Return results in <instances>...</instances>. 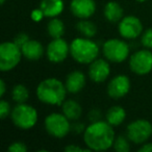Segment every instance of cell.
Wrapping results in <instances>:
<instances>
[{
  "instance_id": "52a82bcc",
  "label": "cell",
  "mask_w": 152,
  "mask_h": 152,
  "mask_svg": "<svg viewBox=\"0 0 152 152\" xmlns=\"http://www.w3.org/2000/svg\"><path fill=\"white\" fill-rule=\"evenodd\" d=\"M102 53L110 63L121 64L129 56L130 47L123 40L110 39L102 45Z\"/></svg>"
},
{
  "instance_id": "4fadbf2b",
  "label": "cell",
  "mask_w": 152,
  "mask_h": 152,
  "mask_svg": "<svg viewBox=\"0 0 152 152\" xmlns=\"http://www.w3.org/2000/svg\"><path fill=\"white\" fill-rule=\"evenodd\" d=\"M89 77L92 81L96 83H104L110 77V65L107 59L96 58L92 61L89 66Z\"/></svg>"
},
{
  "instance_id": "603a6c76",
  "label": "cell",
  "mask_w": 152,
  "mask_h": 152,
  "mask_svg": "<svg viewBox=\"0 0 152 152\" xmlns=\"http://www.w3.org/2000/svg\"><path fill=\"white\" fill-rule=\"evenodd\" d=\"M12 99L16 103H25L29 99V91L26 86L22 83H17L12 89Z\"/></svg>"
},
{
  "instance_id": "7c38bea8",
  "label": "cell",
  "mask_w": 152,
  "mask_h": 152,
  "mask_svg": "<svg viewBox=\"0 0 152 152\" xmlns=\"http://www.w3.org/2000/svg\"><path fill=\"white\" fill-rule=\"evenodd\" d=\"M131 88V81L125 74H118L108 81L106 92L113 99H121L129 93Z\"/></svg>"
},
{
  "instance_id": "d6a6232c",
  "label": "cell",
  "mask_w": 152,
  "mask_h": 152,
  "mask_svg": "<svg viewBox=\"0 0 152 152\" xmlns=\"http://www.w3.org/2000/svg\"><path fill=\"white\" fill-rule=\"evenodd\" d=\"M139 152H152V143H144L140 147Z\"/></svg>"
},
{
  "instance_id": "ffe728a7",
  "label": "cell",
  "mask_w": 152,
  "mask_h": 152,
  "mask_svg": "<svg viewBox=\"0 0 152 152\" xmlns=\"http://www.w3.org/2000/svg\"><path fill=\"white\" fill-rule=\"evenodd\" d=\"M126 119V110L120 105H114L107 110L105 114V120L112 126H119Z\"/></svg>"
},
{
  "instance_id": "7a4b0ae2",
  "label": "cell",
  "mask_w": 152,
  "mask_h": 152,
  "mask_svg": "<svg viewBox=\"0 0 152 152\" xmlns=\"http://www.w3.org/2000/svg\"><path fill=\"white\" fill-rule=\"evenodd\" d=\"M67 89L65 83L55 77L43 79L38 85L36 94L42 103L51 106H59L67 97Z\"/></svg>"
},
{
  "instance_id": "2e32d148",
  "label": "cell",
  "mask_w": 152,
  "mask_h": 152,
  "mask_svg": "<svg viewBox=\"0 0 152 152\" xmlns=\"http://www.w3.org/2000/svg\"><path fill=\"white\" fill-rule=\"evenodd\" d=\"M21 51L23 57H25L26 59L31 61H37L40 58H42V56L44 55V53L46 52V50L44 49V46L42 45V43L38 40H29L21 47Z\"/></svg>"
},
{
  "instance_id": "277c9868",
  "label": "cell",
  "mask_w": 152,
  "mask_h": 152,
  "mask_svg": "<svg viewBox=\"0 0 152 152\" xmlns=\"http://www.w3.org/2000/svg\"><path fill=\"white\" fill-rule=\"evenodd\" d=\"M11 119L13 124L21 130H29L38 123L39 115L32 105L25 103H18L12 110Z\"/></svg>"
},
{
  "instance_id": "484cf974",
  "label": "cell",
  "mask_w": 152,
  "mask_h": 152,
  "mask_svg": "<svg viewBox=\"0 0 152 152\" xmlns=\"http://www.w3.org/2000/svg\"><path fill=\"white\" fill-rule=\"evenodd\" d=\"M12 113L11 104L4 100L3 98H1L0 100V119L1 120H5L7 117H9Z\"/></svg>"
},
{
  "instance_id": "f546056e",
  "label": "cell",
  "mask_w": 152,
  "mask_h": 152,
  "mask_svg": "<svg viewBox=\"0 0 152 152\" xmlns=\"http://www.w3.org/2000/svg\"><path fill=\"white\" fill-rule=\"evenodd\" d=\"M66 152H83V151H91L89 148H83V147H79V146H76L74 144H70V145L66 146L64 148Z\"/></svg>"
},
{
  "instance_id": "4316f807",
  "label": "cell",
  "mask_w": 152,
  "mask_h": 152,
  "mask_svg": "<svg viewBox=\"0 0 152 152\" xmlns=\"http://www.w3.org/2000/svg\"><path fill=\"white\" fill-rule=\"evenodd\" d=\"M28 150L27 146L24 142L15 141L7 147V151L10 152H26Z\"/></svg>"
},
{
  "instance_id": "cb8c5ba5",
  "label": "cell",
  "mask_w": 152,
  "mask_h": 152,
  "mask_svg": "<svg viewBox=\"0 0 152 152\" xmlns=\"http://www.w3.org/2000/svg\"><path fill=\"white\" fill-rule=\"evenodd\" d=\"M130 140L128 139L127 135L120 134L115 139L113 148L117 152H129L130 151Z\"/></svg>"
},
{
  "instance_id": "d590c367",
  "label": "cell",
  "mask_w": 152,
  "mask_h": 152,
  "mask_svg": "<svg viewBox=\"0 0 152 152\" xmlns=\"http://www.w3.org/2000/svg\"><path fill=\"white\" fill-rule=\"evenodd\" d=\"M137 2H146V1H148V0H137Z\"/></svg>"
},
{
  "instance_id": "44dd1931",
  "label": "cell",
  "mask_w": 152,
  "mask_h": 152,
  "mask_svg": "<svg viewBox=\"0 0 152 152\" xmlns=\"http://www.w3.org/2000/svg\"><path fill=\"white\" fill-rule=\"evenodd\" d=\"M65 23L61 19H58V17L51 18L47 23V32L49 37H51L52 39L63 38V36L65 34Z\"/></svg>"
},
{
  "instance_id": "e0dca14e",
  "label": "cell",
  "mask_w": 152,
  "mask_h": 152,
  "mask_svg": "<svg viewBox=\"0 0 152 152\" xmlns=\"http://www.w3.org/2000/svg\"><path fill=\"white\" fill-rule=\"evenodd\" d=\"M41 10L46 18L58 17L65 10L64 0H42L40 3Z\"/></svg>"
},
{
  "instance_id": "d4e9b609",
  "label": "cell",
  "mask_w": 152,
  "mask_h": 152,
  "mask_svg": "<svg viewBox=\"0 0 152 152\" xmlns=\"http://www.w3.org/2000/svg\"><path fill=\"white\" fill-rule=\"evenodd\" d=\"M141 43L145 48L152 49V28H148L143 31L141 36Z\"/></svg>"
},
{
  "instance_id": "e575fe53",
  "label": "cell",
  "mask_w": 152,
  "mask_h": 152,
  "mask_svg": "<svg viewBox=\"0 0 152 152\" xmlns=\"http://www.w3.org/2000/svg\"><path fill=\"white\" fill-rule=\"evenodd\" d=\"M5 1H7V0H0V3H1V5H3L5 3Z\"/></svg>"
},
{
  "instance_id": "6da1fadb",
  "label": "cell",
  "mask_w": 152,
  "mask_h": 152,
  "mask_svg": "<svg viewBox=\"0 0 152 152\" xmlns=\"http://www.w3.org/2000/svg\"><path fill=\"white\" fill-rule=\"evenodd\" d=\"M83 137L85 145L91 151H105L113 148L117 135L114 126L107 121L98 120L86 127Z\"/></svg>"
},
{
  "instance_id": "ba28073f",
  "label": "cell",
  "mask_w": 152,
  "mask_h": 152,
  "mask_svg": "<svg viewBox=\"0 0 152 152\" xmlns=\"http://www.w3.org/2000/svg\"><path fill=\"white\" fill-rule=\"evenodd\" d=\"M126 135L131 143L142 145L152 137V124L146 119H137L126 127Z\"/></svg>"
},
{
  "instance_id": "836d02e7",
  "label": "cell",
  "mask_w": 152,
  "mask_h": 152,
  "mask_svg": "<svg viewBox=\"0 0 152 152\" xmlns=\"http://www.w3.org/2000/svg\"><path fill=\"white\" fill-rule=\"evenodd\" d=\"M7 93V83L3 79L0 80V97L3 98V96Z\"/></svg>"
},
{
  "instance_id": "8fae6325",
  "label": "cell",
  "mask_w": 152,
  "mask_h": 152,
  "mask_svg": "<svg viewBox=\"0 0 152 152\" xmlns=\"http://www.w3.org/2000/svg\"><path fill=\"white\" fill-rule=\"evenodd\" d=\"M47 58L52 64H61L67 59L70 54V44L63 38L52 39L46 47Z\"/></svg>"
},
{
  "instance_id": "9c48e42d",
  "label": "cell",
  "mask_w": 152,
  "mask_h": 152,
  "mask_svg": "<svg viewBox=\"0 0 152 152\" xmlns=\"http://www.w3.org/2000/svg\"><path fill=\"white\" fill-rule=\"evenodd\" d=\"M129 69L137 75H147L152 71V52L150 49L135 51L129 57Z\"/></svg>"
},
{
  "instance_id": "d6986e66",
  "label": "cell",
  "mask_w": 152,
  "mask_h": 152,
  "mask_svg": "<svg viewBox=\"0 0 152 152\" xmlns=\"http://www.w3.org/2000/svg\"><path fill=\"white\" fill-rule=\"evenodd\" d=\"M61 113L70 121H77L83 115V107L77 101L73 99H66L61 104Z\"/></svg>"
},
{
  "instance_id": "f1b7e54d",
  "label": "cell",
  "mask_w": 152,
  "mask_h": 152,
  "mask_svg": "<svg viewBox=\"0 0 152 152\" xmlns=\"http://www.w3.org/2000/svg\"><path fill=\"white\" fill-rule=\"evenodd\" d=\"M45 17L44 13H43L42 10L39 7V9H36V10H32L31 13H30V18L34 22H40L42 21V19Z\"/></svg>"
},
{
  "instance_id": "ac0fdd59",
  "label": "cell",
  "mask_w": 152,
  "mask_h": 152,
  "mask_svg": "<svg viewBox=\"0 0 152 152\" xmlns=\"http://www.w3.org/2000/svg\"><path fill=\"white\" fill-rule=\"evenodd\" d=\"M103 16L110 23H119L124 17V10L116 1H108L104 5Z\"/></svg>"
},
{
  "instance_id": "1f68e13d",
  "label": "cell",
  "mask_w": 152,
  "mask_h": 152,
  "mask_svg": "<svg viewBox=\"0 0 152 152\" xmlns=\"http://www.w3.org/2000/svg\"><path fill=\"white\" fill-rule=\"evenodd\" d=\"M101 113L98 110H92L89 114V119L91 120V122H95V121L101 120Z\"/></svg>"
},
{
  "instance_id": "5bb4252c",
  "label": "cell",
  "mask_w": 152,
  "mask_h": 152,
  "mask_svg": "<svg viewBox=\"0 0 152 152\" xmlns=\"http://www.w3.org/2000/svg\"><path fill=\"white\" fill-rule=\"evenodd\" d=\"M97 10L95 0H72L70 12L78 19H90Z\"/></svg>"
},
{
  "instance_id": "7402d4cb",
  "label": "cell",
  "mask_w": 152,
  "mask_h": 152,
  "mask_svg": "<svg viewBox=\"0 0 152 152\" xmlns=\"http://www.w3.org/2000/svg\"><path fill=\"white\" fill-rule=\"evenodd\" d=\"M76 29L83 37L91 39L94 38L98 31L97 25L93 21H90L89 19H79V21L76 24Z\"/></svg>"
},
{
  "instance_id": "5b68a950",
  "label": "cell",
  "mask_w": 152,
  "mask_h": 152,
  "mask_svg": "<svg viewBox=\"0 0 152 152\" xmlns=\"http://www.w3.org/2000/svg\"><path fill=\"white\" fill-rule=\"evenodd\" d=\"M23 57L21 48L14 41H5L0 45V71L14 70Z\"/></svg>"
},
{
  "instance_id": "83f0119b",
  "label": "cell",
  "mask_w": 152,
  "mask_h": 152,
  "mask_svg": "<svg viewBox=\"0 0 152 152\" xmlns=\"http://www.w3.org/2000/svg\"><path fill=\"white\" fill-rule=\"evenodd\" d=\"M28 40H29V37H28L27 34H25V32H20V34H16L13 41L20 47V48H21V47L23 46V45L25 44Z\"/></svg>"
},
{
  "instance_id": "30bf717a",
  "label": "cell",
  "mask_w": 152,
  "mask_h": 152,
  "mask_svg": "<svg viewBox=\"0 0 152 152\" xmlns=\"http://www.w3.org/2000/svg\"><path fill=\"white\" fill-rule=\"evenodd\" d=\"M118 31L125 40H134L142 36L144 26L140 18L133 15L124 16L118 25Z\"/></svg>"
},
{
  "instance_id": "8992f818",
  "label": "cell",
  "mask_w": 152,
  "mask_h": 152,
  "mask_svg": "<svg viewBox=\"0 0 152 152\" xmlns=\"http://www.w3.org/2000/svg\"><path fill=\"white\" fill-rule=\"evenodd\" d=\"M71 121L63 113H51L45 118L44 126L50 137L64 139L71 131Z\"/></svg>"
},
{
  "instance_id": "9a60e30c",
  "label": "cell",
  "mask_w": 152,
  "mask_h": 152,
  "mask_svg": "<svg viewBox=\"0 0 152 152\" xmlns=\"http://www.w3.org/2000/svg\"><path fill=\"white\" fill-rule=\"evenodd\" d=\"M87 78L83 72L79 70H74L70 72L65 79V86L67 89L68 93L71 94H77L85 88Z\"/></svg>"
},
{
  "instance_id": "3957f363",
  "label": "cell",
  "mask_w": 152,
  "mask_h": 152,
  "mask_svg": "<svg viewBox=\"0 0 152 152\" xmlns=\"http://www.w3.org/2000/svg\"><path fill=\"white\" fill-rule=\"evenodd\" d=\"M100 48L91 38L78 37L70 43V55L76 63L81 65H90L98 58Z\"/></svg>"
},
{
  "instance_id": "4dcf8cb0",
  "label": "cell",
  "mask_w": 152,
  "mask_h": 152,
  "mask_svg": "<svg viewBox=\"0 0 152 152\" xmlns=\"http://www.w3.org/2000/svg\"><path fill=\"white\" fill-rule=\"evenodd\" d=\"M86 129V126L81 123H78L75 121V124H72L71 125V131H74L76 133H83Z\"/></svg>"
}]
</instances>
